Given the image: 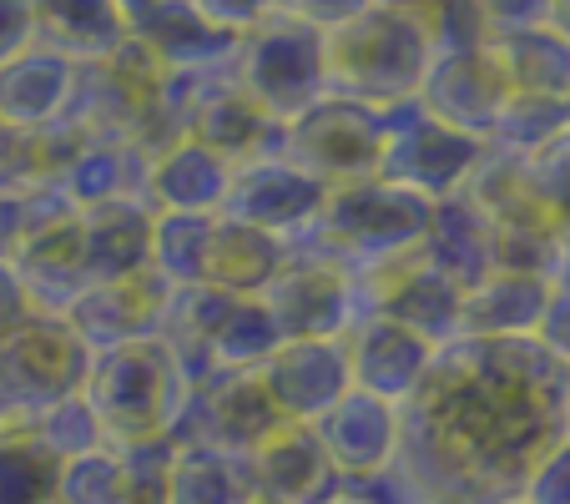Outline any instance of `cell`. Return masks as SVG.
Instances as JSON below:
<instances>
[{"label": "cell", "mask_w": 570, "mask_h": 504, "mask_svg": "<svg viewBox=\"0 0 570 504\" xmlns=\"http://www.w3.org/2000/svg\"><path fill=\"white\" fill-rule=\"evenodd\" d=\"M566 117H570V97H566Z\"/></svg>", "instance_id": "c3c4849f"}, {"label": "cell", "mask_w": 570, "mask_h": 504, "mask_svg": "<svg viewBox=\"0 0 570 504\" xmlns=\"http://www.w3.org/2000/svg\"><path fill=\"white\" fill-rule=\"evenodd\" d=\"M233 161L207 151L203 141L183 137L167 151H157L147 167V207L151 213H183V217H217L233 187Z\"/></svg>", "instance_id": "ffe728a7"}, {"label": "cell", "mask_w": 570, "mask_h": 504, "mask_svg": "<svg viewBox=\"0 0 570 504\" xmlns=\"http://www.w3.org/2000/svg\"><path fill=\"white\" fill-rule=\"evenodd\" d=\"M26 434H31V444L51 464H71V459H81V454L107 449L97 414L87 408V398H81V394L61 398V404H51V408H41V414L26 424Z\"/></svg>", "instance_id": "d6a6232c"}, {"label": "cell", "mask_w": 570, "mask_h": 504, "mask_svg": "<svg viewBox=\"0 0 570 504\" xmlns=\"http://www.w3.org/2000/svg\"><path fill=\"white\" fill-rule=\"evenodd\" d=\"M566 378L540 338H450L399 404L394 474L434 500H520L566 439Z\"/></svg>", "instance_id": "6da1fadb"}, {"label": "cell", "mask_w": 570, "mask_h": 504, "mask_svg": "<svg viewBox=\"0 0 570 504\" xmlns=\"http://www.w3.org/2000/svg\"><path fill=\"white\" fill-rule=\"evenodd\" d=\"M410 504H460V500H434V494H414Z\"/></svg>", "instance_id": "f6af8a7d"}, {"label": "cell", "mask_w": 570, "mask_h": 504, "mask_svg": "<svg viewBox=\"0 0 570 504\" xmlns=\"http://www.w3.org/2000/svg\"><path fill=\"white\" fill-rule=\"evenodd\" d=\"M520 500L525 504H570V434L535 464V474H530Z\"/></svg>", "instance_id": "74e56055"}, {"label": "cell", "mask_w": 570, "mask_h": 504, "mask_svg": "<svg viewBox=\"0 0 570 504\" xmlns=\"http://www.w3.org/2000/svg\"><path fill=\"white\" fill-rule=\"evenodd\" d=\"M283 333L263 298H227L207 328V374H258L278 354Z\"/></svg>", "instance_id": "f1b7e54d"}, {"label": "cell", "mask_w": 570, "mask_h": 504, "mask_svg": "<svg viewBox=\"0 0 570 504\" xmlns=\"http://www.w3.org/2000/svg\"><path fill=\"white\" fill-rule=\"evenodd\" d=\"M323 56H328V97L394 111L420 101L424 76L434 66V41L420 16L368 6L354 21L323 31Z\"/></svg>", "instance_id": "3957f363"}, {"label": "cell", "mask_w": 570, "mask_h": 504, "mask_svg": "<svg viewBox=\"0 0 570 504\" xmlns=\"http://www.w3.org/2000/svg\"><path fill=\"white\" fill-rule=\"evenodd\" d=\"M91 348L71 333L66 318L36 313L0 344V418H36L41 408L81 394Z\"/></svg>", "instance_id": "52a82bcc"}, {"label": "cell", "mask_w": 570, "mask_h": 504, "mask_svg": "<svg viewBox=\"0 0 570 504\" xmlns=\"http://www.w3.org/2000/svg\"><path fill=\"white\" fill-rule=\"evenodd\" d=\"M31 318H36V308H31V298H26L21 278L11 273V263L0 258V344H6L16 328H26Z\"/></svg>", "instance_id": "60d3db41"}, {"label": "cell", "mask_w": 570, "mask_h": 504, "mask_svg": "<svg viewBox=\"0 0 570 504\" xmlns=\"http://www.w3.org/2000/svg\"><path fill=\"white\" fill-rule=\"evenodd\" d=\"M550 31H560V36H566V41H570V0H556V6H550Z\"/></svg>", "instance_id": "7bdbcfd3"}, {"label": "cell", "mask_w": 570, "mask_h": 504, "mask_svg": "<svg viewBox=\"0 0 570 504\" xmlns=\"http://www.w3.org/2000/svg\"><path fill=\"white\" fill-rule=\"evenodd\" d=\"M71 87H76V61L31 41L26 51H16L0 66V121L26 131L56 127L66 101H71Z\"/></svg>", "instance_id": "603a6c76"}, {"label": "cell", "mask_w": 570, "mask_h": 504, "mask_svg": "<svg viewBox=\"0 0 570 504\" xmlns=\"http://www.w3.org/2000/svg\"><path fill=\"white\" fill-rule=\"evenodd\" d=\"M167 504H253L243 459H227V454H213V449H183L177 444Z\"/></svg>", "instance_id": "f546056e"}, {"label": "cell", "mask_w": 570, "mask_h": 504, "mask_svg": "<svg viewBox=\"0 0 570 504\" xmlns=\"http://www.w3.org/2000/svg\"><path fill=\"white\" fill-rule=\"evenodd\" d=\"M151 213L147 202H111L81 213V247H87V283H121L151 268Z\"/></svg>", "instance_id": "484cf974"}, {"label": "cell", "mask_w": 570, "mask_h": 504, "mask_svg": "<svg viewBox=\"0 0 570 504\" xmlns=\"http://www.w3.org/2000/svg\"><path fill=\"white\" fill-rule=\"evenodd\" d=\"M147 167L137 147H111V141H87L61 172L56 192L76 207V213H97L111 202H147Z\"/></svg>", "instance_id": "4316f807"}, {"label": "cell", "mask_w": 570, "mask_h": 504, "mask_svg": "<svg viewBox=\"0 0 570 504\" xmlns=\"http://www.w3.org/2000/svg\"><path fill=\"white\" fill-rule=\"evenodd\" d=\"M6 263H11V273L21 278L36 313L66 318V308L91 288L87 247H81V213H61V217H51V223L26 227L11 243Z\"/></svg>", "instance_id": "5bb4252c"}, {"label": "cell", "mask_w": 570, "mask_h": 504, "mask_svg": "<svg viewBox=\"0 0 570 504\" xmlns=\"http://www.w3.org/2000/svg\"><path fill=\"white\" fill-rule=\"evenodd\" d=\"M556 288H570V268H566V273H560V283H556Z\"/></svg>", "instance_id": "7dc6e473"}, {"label": "cell", "mask_w": 570, "mask_h": 504, "mask_svg": "<svg viewBox=\"0 0 570 504\" xmlns=\"http://www.w3.org/2000/svg\"><path fill=\"white\" fill-rule=\"evenodd\" d=\"M566 434H570V378H566Z\"/></svg>", "instance_id": "bcb514c9"}, {"label": "cell", "mask_w": 570, "mask_h": 504, "mask_svg": "<svg viewBox=\"0 0 570 504\" xmlns=\"http://www.w3.org/2000/svg\"><path fill=\"white\" fill-rule=\"evenodd\" d=\"M51 504H121L117 449H97L71 464H56Z\"/></svg>", "instance_id": "e575fe53"}, {"label": "cell", "mask_w": 570, "mask_h": 504, "mask_svg": "<svg viewBox=\"0 0 570 504\" xmlns=\"http://www.w3.org/2000/svg\"><path fill=\"white\" fill-rule=\"evenodd\" d=\"M520 192L560 227V237H566V268H570V127H560L546 147L520 157Z\"/></svg>", "instance_id": "4dcf8cb0"}, {"label": "cell", "mask_w": 570, "mask_h": 504, "mask_svg": "<svg viewBox=\"0 0 570 504\" xmlns=\"http://www.w3.org/2000/svg\"><path fill=\"white\" fill-rule=\"evenodd\" d=\"M389 127H394V111L364 107L348 97H323L303 117L283 121L273 157L293 161L298 172H308L323 187L364 182V177H379Z\"/></svg>", "instance_id": "8992f818"}, {"label": "cell", "mask_w": 570, "mask_h": 504, "mask_svg": "<svg viewBox=\"0 0 570 504\" xmlns=\"http://www.w3.org/2000/svg\"><path fill=\"white\" fill-rule=\"evenodd\" d=\"M505 101H510V87H505V76H500L495 56H490V41L474 46V51L434 56L430 76H424V87H420V107L434 121L464 131V137H480V141H490Z\"/></svg>", "instance_id": "4fadbf2b"}, {"label": "cell", "mask_w": 570, "mask_h": 504, "mask_svg": "<svg viewBox=\"0 0 570 504\" xmlns=\"http://www.w3.org/2000/svg\"><path fill=\"white\" fill-rule=\"evenodd\" d=\"M354 288H358V318H389L399 328L420 333L434 348L460 338L464 288L424 258V247H414V253H404V258L384 263L374 273H358Z\"/></svg>", "instance_id": "9c48e42d"}, {"label": "cell", "mask_w": 570, "mask_h": 504, "mask_svg": "<svg viewBox=\"0 0 570 504\" xmlns=\"http://www.w3.org/2000/svg\"><path fill=\"white\" fill-rule=\"evenodd\" d=\"M117 6H121V16H127V21H131V16H137V11H147V6H157V0H117Z\"/></svg>", "instance_id": "ee69618b"}, {"label": "cell", "mask_w": 570, "mask_h": 504, "mask_svg": "<svg viewBox=\"0 0 570 504\" xmlns=\"http://www.w3.org/2000/svg\"><path fill=\"white\" fill-rule=\"evenodd\" d=\"M283 418L273 398L263 394L258 374H207L187 388L183 418H177L173 439L183 449H213L227 459H248Z\"/></svg>", "instance_id": "30bf717a"}, {"label": "cell", "mask_w": 570, "mask_h": 504, "mask_svg": "<svg viewBox=\"0 0 570 504\" xmlns=\"http://www.w3.org/2000/svg\"><path fill=\"white\" fill-rule=\"evenodd\" d=\"M258 378L283 424H318L354 388L344 338H283Z\"/></svg>", "instance_id": "7c38bea8"}, {"label": "cell", "mask_w": 570, "mask_h": 504, "mask_svg": "<svg viewBox=\"0 0 570 504\" xmlns=\"http://www.w3.org/2000/svg\"><path fill=\"white\" fill-rule=\"evenodd\" d=\"M288 263V243L268 237L258 227L237 223V217L217 213L207 227V253H203V283L197 288H217L227 298H263L268 283Z\"/></svg>", "instance_id": "44dd1931"}, {"label": "cell", "mask_w": 570, "mask_h": 504, "mask_svg": "<svg viewBox=\"0 0 570 504\" xmlns=\"http://www.w3.org/2000/svg\"><path fill=\"white\" fill-rule=\"evenodd\" d=\"M323 197H328V187L313 182L308 172H298L293 161L258 157V161H248V167H237L233 172L223 213L237 217V223L258 227V233H268V237L293 243V237L318 217Z\"/></svg>", "instance_id": "9a60e30c"}, {"label": "cell", "mask_w": 570, "mask_h": 504, "mask_svg": "<svg viewBox=\"0 0 570 504\" xmlns=\"http://www.w3.org/2000/svg\"><path fill=\"white\" fill-rule=\"evenodd\" d=\"M31 418H0V504H51L56 464L26 434Z\"/></svg>", "instance_id": "1f68e13d"}, {"label": "cell", "mask_w": 570, "mask_h": 504, "mask_svg": "<svg viewBox=\"0 0 570 504\" xmlns=\"http://www.w3.org/2000/svg\"><path fill=\"white\" fill-rule=\"evenodd\" d=\"M233 81L268 121H293L328 97V56L323 31L273 11L233 51Z\"/></svg>", "instance_id": "5b68a950"}, {"label": "cell", "mask_w": 570, "mask_h": 504, "mask_svg": "<svg viewBox=\"0 0 570 504\" xmlns=\"http://www.w3.org/2000/svg\"><path fill=\"white\" fill-rule=\"evenodd\" d=\"M505 504H525V500H505Z\"/></svg>", "instance_id": "681fc988"}, {"label": "cell", "mask_w": 570, "mask_h": 504, "mask_svg": "<svg viewBox=\"0 0 570 504\" xmlns=\"http://www.w3.org/2000/svg\"><path fill=\"white\" fill-rule=\"evenodd\" d=\"M173 283L157 278V273H137V278L121 283H97L81 298L66 308V323L91 354H107V348L137 344V338H151L167 313V298H173Z\"/></svg>", "instance_id": "e0dca14e"}, {"label": "cell", "mask_w": 570, "mask_h": 504, "mask_svg": "<svg viewBox=\"0 0 570 504\" xmlns=\"http://www.w3.org/2000/svg\"><path fill=\"white\" fill-rule=\"evenodd\" d=\"M263 303L283 338H344L358 323L354 273L318 253H303V247H288V263L268 283Z\"/></svg>", "instance_id": "8fae6325"}, {"label": "cell", "mask_w": 570, "mask_h": 504, "mask_svg": "<svg viewBox=\"0 0 570 504\" xmlns=\"http://www.w3.org/2000/svg\"><path fill=\"white\" fill-rule=\"evenodd\" d=\"M434 223V202L410 187H394L384 177H364V182L328 187L318 217L293 237L288 247L318 253V258L338 263L358 278L384 263L404 258L414 247H424Z\"/></svg>", "instance_id": "7a4b0ae2"}, {"label": "cell", "mask_w": 570, "mask_h": 504, "mask_svg": "<svg viewBox=\"0 0 570 504\" xmlns=\"http://www.w3.org/2000/svg\"><path fill=\"white\" fill-rule=\"evenodd\" d=\"M550 6L556 0H470V11L480 16L484 36H515V31H530V26H546Z\"/></svg>", "instance_id": "8d00e7d4"}, {"label": "cell", "mask_w": 570, "mask_h": 504, "mask_svg": "<svg viewBox=\"0 0 570 504\" xmlns=\"http://www.w3.org/2000/svg\"><path fill=\"white\" fill-rule=\"evenodd\" d=\"M313 434L323 439L338 480H379L399 459V404H384L364 388H348L313 424Z\"/></svg>", "instance_id": "ac0fdd59"}, {"label": "cell", "mask_w": 570, "mask_h": 504, "mask_svg": "<svg viewBox=\"0 0 570 504\" xmlns=\"http://www.w3.org/2000/svg\"><path fill=\"white\" fill-rule=\"evenodd\" d=\"M173 464H177V439H147V444L117 449L121 504H167V494H173Z\"/></svg>", "instance_id": "836d02e7"}, {"label": "cell", "mask_w": 570, "mask_h": 504, "mask_svg": "<svg viewBox=\"0 0 570 504\" xmlns=\"http://www.w3.org/2000/svg\"><path fill=\"white\" fill-rule=\"evenodd\" d=\"M187 388L193 384H187L183 364L151 333V338H137V344L91 354L81 398L97 414L107 449H127V444H147V439H173Z\"/></svg>", "instance_id": "277c9868"}, {"label": "cell", "mask_w": 570, "mask_h": 504, "mask_svg": "<svg viewBox=\"0 0 570 504\" xmlns=\"http://www.w3.org/2000/svg\"><path fill=\"white\" fill-rule=\"evenodd\" d=\"M368 6H374V0H278V16H293V21L318 26V31H334V26L354 21Z\"/></svg>", "instance_id": "f35d334b"}, {"label": "cell", "mask_w": 570, "mask_h": 504, "mask_svg": "<svg viewBox=\"0 0 570 504\" xmlns=\"http://www.w3.org/2000/svg\"><path fill=\"white\" fill-rule=\"evenodd\" d=\"M127 31H131V41L147 46L173 76L213 71V66L233 61V51H237L233 36L213 31L187 0H157V6H147V11L131 16Z\"/></svg>", "instance_id": "7402d4cb"}, {"label": "cell", "mask_w": 570, "mask_h": 504, "mask_svg": "<svg viewBox=\"0 0 570 504\" xmlns=\"http://www.w3.org/2000/svg\"><path fill=\"white\" fill-rule=\"evenodd\" d=\"M556 283L525 273H490L460 303V338H540Z\"/></svg>", "instance_id": "cb8c5ba5"}, {"label": "cell", "mask_w": 570, "mask_h": 504, "mask_svg": "<svg viewBox=\"0 0 570 504\" xmlns=\"http://www.w3.org/2000/svg\"><path fill=\"white\" fill-rule=\"evenodd\" d=\"M484 157H490V141L464 137V131L434 121L420 101H410V107H394V127H389L379 177L394 187H410V192L430 197V202H444V197H454L470 182Z\"/></svg>", "instance_id": "ba28073f"}, {"label": "cell", "mask_w": 570, "mask_h": 504, "mask_svg": "<svg viewBox=\"0 0 570 504\" xmlns=\"http://www.w3.org/2000/svg\"><path fill=\"white\" fill-rule=\"evenodd\" d=\"M36 41V21H31V0H0V66L11 61L16 51Z\"/></svg>", "instance_id": "ab89813d"}, {"label": "cell", "mask_w": 570, "mask_h": 504, "mask_svg": "<svg viewBox=\"0 0 570 504\" xmlns=\"http://www.w3.org/2000/svg\"><path fill=\"white\" fill-rule=\"evenodd\" d=\"M36 41L61 51L66 61H107L127 46V16L117 0H31Z\"/></svg>", "instance_id": "d4e9b609"}, {"label": "cell", "mask_w": 570, "mask_h": 504, "mask_svg": "<svg viewBox=\"0 0 570 504\" xmlns=\"http://www.w3.org/2000/svg\"><path fill=\"white\" fill-rule=\"evenodd\" d=\"M490 56H495L500 76H505L510 97L530 101H560L570 97V41L550 26H530L515 36H490Z\"/></svg>", "instance_id": "83f0119b"}, {"label": "cell", "mask_w": 570, "mask_h": 504, "mask_svg": "<svg viewBox=\"0 0 570 504\" xmlns=\"http://www.w3.org/2000/svg\"><path fill=\"white\" fill-rule=\"evenodd\" d=\"M253 504H323L338 474L313 424H278L258 449L243 459Z\"/></svg>", "instance_id": "2e32d148"}, {"label": "cell", "mask_w": 570, "mask_h": 504, "mask_svg": "<svg viewBox=\"0 0 570 504\" xmlns=\"http://www.w3.org/2000/svg\"><path fill=\"white\" fill-rule=\"evenodd\" d=\"M344 348L354 388L384 398V404H404L434 364V344H424L420 333L399 328L389 318H358L344 333Z\"/></svg>", "instance_id": "d6986e66"}, {"label": "cell", "mask_w": 570, "mask_h": 504, "mask_svg": "<svg viewBox=\"0 0 570 504\" xmlns=\"http://www.w3.org/2000/svg\"><path fill=\"white\" fill-rule=\"evenodd\" d=\"M540 344H546L560 364H570V288H556V298H550V313H546V323H540Z\"/></svg>", "instance_id": "b9f144b4"}, {"label": "cell", "mask_w": 570, "mask_h": 504, "mask_svg": "<svg viewBox=\"0 0 570 504\" xmlns=\"http://www.w3.org/2000/svg\"><path fill=\"white\" fill-rule=\"evenodd\" d=\"M187 6H193L213 31L233 36V41H243L248 31H258V26L278 11V0H187Z\"/></svg>", "instance_id": "d590c367"}]
</instances>
